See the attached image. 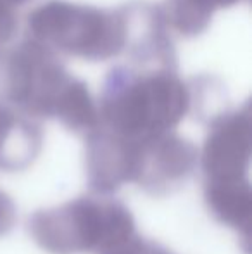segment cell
Wrapping results in <instances>:
<instances>
[{
	"label": "cell",
	"instance_id": "obj_1",
	"mask_svg": "<svg viewBox=\"0 0 252 254\" xmlns=\"http://www.w3.org/2000/svg\"><path fill=\"white\" fill-rule=\"evenodd\" d=\"M97 109L99 127L145 144L178 127L190 109V92L173 69L137 73L116 67L105 78Z\"/></svg>",
	"mask_w": 252,
	"mask_h": 254
},
{
	"label": "cell",
	"instance_id": "obj_2",
	"mask_svg": "<svg viewBox=\"0 0 252 254\" xmlns=\"http://www.w3.org/2000/svg\"><path fill=\"white\" fill-rule=\"evenodd\" d=\"M28 232L50 254H102L137 234L125 204L101 195L37 211L28 220Z\"/></svg>",
	"mask_w": 252,
	"mask_h": 254
},
{
	"label": "cell",
	"instance_id": "obj_3",
	"mask_svg": "<svg viewBox=\"0 0 252 254\" xmlns=\"http://www.w3.org/2000/svg\"><path fill=\"white\" fill-rule=\"evenodd\" d=\"M31 40L52 52L107 61L126 47L125 12L50 0L28 16Z\"/></svg>",
	"mask_w": 252,
	"mask_h": 254
},
{
	"label": "cell",
	"instance_id": "obj_4",
	"mask_svg": "<svg viewBox=\"0 0 252 254\" xmlns=\"http://www.w3.org/2000/svg\"><path fill=\"white\" fill-rule=\"evenodd\" d=\"M71 81L55 52L31 38L0 49V99L26 116L55 118Z\"/></svg>",
	"mask_w": 252,
	"mask_h": 254
},
{
	"label": "cell",
	"instance_id": "obj_5",
	"mask_svg": "<svg viewBox=\"0 0 252 254\" xmlns=\"http://www.w3.org/2000/svg\"><path fill=\"white\" fill-rule=\"evenodd\" d=\"M252 152V116L249 104L214 118L199 154L205 182L247 180Z\"/></svg>",
	"mask_w": 252,
	"mask_h": 254
},
{
	"label": "cell",
	"instance_id": "obj_6",
	"mask_svg": "<svg viewBox=\"0 0 252 254\" xmlns=\"http://www.w3.org/2000/svg\"><path fill=\"white\" fill-rule=\"evenodd\" d=\"M140 164L142 144L118 137L102 127L87 133L85 171L94 194L104 197L125 184H137Z\"/></svg>",
	"mask_w": 252,
	"mask_h": 254
},
{
	"label": "cell",
	"instance_id": "obj_7",
	"mask_svg": "<svg viewBox=\"0 0 252 254\" xmlns=\"http://www.w3.org/2000/svg\"><path fill=\"white\" fill-rule=\"evenodd\" d=\"M197 163V147L171 131L142 144V164L137 184L152 195H168L189 180Z\"/></svg>",
	"mask_w": 252,
	"mask_h": 254
},
{
	"label": "cell",
	"instance_id": "obj_8",
	"mask_svg": "<svg viewBox=\"0 0 252 254\" xmlns=\"http://www.w3.org/2000/svg\"><path fill=\"white\" fill-rule=\"evenodd\" d=\"M42 144L40 127L0 102V170H26L40 154Z\"/></svg>",
	"mask_w": 252,
	"mask_h": 254
},
{
	"label": "cell",
	"instance_id": "obj_9",
	"mask_svg": "<svg viewBox=\"0 0 252 254\" xmlns=\"http://www.w3.org/2000/svg\"><path fill=\"white\" fill-rule=\"evenodd\" d=\"M204 197L207 209L219 223L242 232L249 239L252 218V189L247 180L205 182Z\"/></svg>",
	"mask_w": 252,
	"mask_h": 254
},
{
	"label": "cell",
	"instance_id": "obj_10",
	"mask_svg": "<svg viewBox=\"0 0 252 254\" xmlns=\"http://www.w3.org/2000/svg\"><path fill=\"white\" fill-rule=\"evenodd\" d=\"M164 23L183 37H197L211 24L214 9L207 0H166Z\"/></svg>",
	"mask_w": 252,
	"mask_h": 254
},
{
	"label": "cell",
	"instance_id": "obj_11",
	"mask_svg": "<svg viewBox=\"0 0 252 254\" xmlns=\"http://www.w3.org/2000/svg\"><path fill=\"white\" fill-rule=\"evenodd\" d=\"M102 254H175V253L162 248L157 242L147 241V239L140 237L138 234H133L131 237L125 239L118 246H114V248H111L109 251Z\"/></svg>",
	"mask_w": 252,
	"mask_h": 254
},
{
	"label": "cell",
	"instance_id": "obj_12",
	"mask_svg": "<svg viewBox=\"0 0 252 254\" xmlns=\"http://www.w3.org/2000/svg\"><path fill=\"white\" fill-rule=\"evenodd\" d=\"M16 7L14 0H0V47L9 44L17 31Z\"/></svg>",
	"mask_w": 252,
	"mask_h": 254
},
{
	"label": "cell",
	"instance_id": "obj_13",
	"mask_svg": "<svg viewBox=\"0 0 252 254\" xmlns=\"http://www.w3.org/2000/svg\"><path fill=\"white\" fill-rule=\"evenodd\" d=\"M16 225V206L12 199L0 190V237L7 235Z\"/></svg>",
	"mask_w": 252,
	"mask_h": 254
},
{
	"label": "cell",
	"instance_id": "obj_14",
	"mask_svg": "<svg viewBox=\"0 0 252 254\" xmlns=\"http://www.w3.org/2000/svg\"><path fill=\"white\" fill-rule=\"evenodd\" d=\"M211 3L212 9H226V7H232V5H237V3L244 2V0H207Z\"/></svg>",
	"mask_w": 252,
	"mask_h": 254
}]
</instances>
